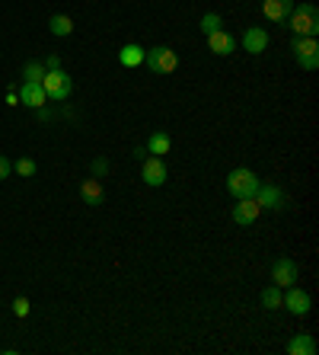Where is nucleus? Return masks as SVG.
<instances>
[{"mask_svg":"<svg viewBox=\"0 0 319 355\" xmlns=\"http://www.w3.org/2000/svg\"><path fill=\"white\" fill-rule=\"evenodd\" d=\"M287 23H291L294 36H316L319 32V10L313 7V3H300V7L291 10Z\"/></svg>","mask_w":319,"mask_h":355,"instance_id":"nucleus-1","label":"nucleus"},{"mask_svg":"<svg viewBox=\"0 0 319 355\" xmlns=\"http://www.w3.org/2000/svg\"><path fill=\"white\" fill-rule=\"evenodd\" d=\"M259 176H255L252 170H233L227 176V192L233 198H255V192H259Z\"/></svg>","mask_w":319,"mask_h":355,"instance_id":"nucleus-2","label":"nucleus"},{"mask_svg":"<svg viewBox=\"0 0 319 355\" xmlns=\"http://www.w3.org/2000/svg\"><path fill=\"white\" fill-rule=\"evenodd\" d=\"M291 51H294V58H297V65H300L303 71H316L319 67V42H316V36H297L291 42Z\"/></svg>","mask_w":319,"mask_h":355,"instance_id":"nucleus-3","label":"nucleus"},{"mask_svg":"<svg viewBox=\"0 0 319 355\" xmlns=\"http://www.w3.org/2000/svg\"><path fill=\"white\" fill-rule=\"evenodd\" d=\"M42 87H45V96L48 100H55V103H64V100H71V74L67 71H45V77H42Z\"/></svg>","mask_w":319,"mask_h":355,"instance_id":"nucleus-4","label":"nucleus"},{"mask_svg":"<svg viewBox=\"0 0 319 355\" xmlns=\"http://www.w3.org/2000/svg\"><path fill=\"white\" fill-rule=\"evenodd\" d=\"M144 61L156 74H173L176 67H179V55L166 45H156V48H150V51H144Z\"/></svg>","mask_w":319,"mask_h":355,"instance_id":"nucleus-5","label":"nucleus"},{"mask_svg":"<svg viewBox=\"0 0 319 355\" xmlns=\"http://www.w3.org/2000/svg\"><path fill=\"white\" fill-rule=\"evenodd\" d=\"M297 275H300V269H297V262H294L291 256L274 260V266H272V285H278V288H291L294 282H297Z\"/></svg>","mask_w":319,"mask_h":355,"instance_id":"nucleus-6","label":"nucleus"},{"mask_svg":"<svg viewBox=\"0 0 319 355\" xmlns=\"http://www.w3.org/2000/svg\"><path fill=\"white\" fill-rule=\"evenodd\" d=\"M141 176H144L147 186H163L169 170H166L163 157H144V167H141Z\"/></svg>","mask_w":319,"mask_h":355,"instance_id":"nucleus-7","label":"nucleus"},{"mask_svg":"<svg viewBox=\"0 0 319 355\" xmlns=\"http://www.w3.org/2000/svg\"><path fill=\"white\" fill-rule=\"evenodd\" d=\"M239 205H233V221H237L239 227H249L259 221V215H262V208H259V202L255 198H237Z\"/></svg>","mask_w":319,"mask_h":355,"instance_id":"nucleus-8","label":"nucleus"},{"mask_svg":"<svg viewBox=\"0 0 319 355\" xmlns=\"http://www.w3.org/2000/svg\"><path fill=\"white\" fill-rule=\"evenodd\" d=\"M281 304L291 310V314H297V317L310 314V295H307V291H300V288H294V285L287 288V295L281 298Z\"/></svg>","mask_w":319,"mask_h":355,"instance_id":"nucleus-9","label":"nucleus"},{"mask_svg":"<svg viewBox=\"0 0 319 355\" xmlns=\"http://www.w3.org/2000/svg\"><path fill=\"white\" fill-rule=\"evenodd\" d=\"M243 48H246L249 55H262L265 48H268V32L262 26H249L243 32Z\"/></svg>","mask_w":319,"mask_h":355,"instance_id":"nucleus-10","label":"nucleus"},{"mask_svg":"<svg viewBox=\"0 0 319 355\" xmlns=\"http://www.w3.org/2000/svg\"><path fill=\"white\" fill-rule=\"evenodd\" d=\"M255 202H259V208H272V211H281L284 208V192L278 186H259V192H255Z\"/></svg>","mask_w":319,"mask_h":355,"instance_id":"nucleus-11","label":"nucleus"},{"mask_svg":"<svg viewBox=\"0 0 319 355\" xmlns=\"http://www.w3.org/2000/svg\"><path fill=\"white\" fill-rule=\"evenodd\" d=\"M208 48L214 51V55H233V48H237V38L230 36V32H224V29H217V32H211L208 36Z\"/></svg>","mask_w":319,"mask_h":355,"instance_id":"nucleus-12","label":"nucleus"},{"mask_svg":"<svg viewBox=\"0 0 319 355\" xmlns=\"http://www.w3.org/2000/svg\"><path fill=\"white\" fill-rule=\"evenodd\" d=\"M19 100H23L29 109H42V106H45V100H48L45 87H42V84H29V80H26V84L19 87Z\"/></svg>","mask_w":319,"mask_h":355,"instance_id":"nucleus-13","label":"nucleus"},{"mask_svg":"<svg viewBox=\"0 0 319 355\" xmlns=\"http://www.w3.org/2000/svg\"><path fill=\"white\" fill-rule=\"evenodd\" d=\"M297 0H265L262 10H265V16L274 19V23H284V19L291 16V10Z\"/></svg>","mask_w":319,"mask_h":355,"instance_id":"nucleus-14","label":"nucleus"},{"mask_svg":"<svg viewBox=\"0 0 319 355\" xmlns=\"http://www.w3.org/2000/svg\"><path fill=\"white\" fill-rule=\"evenodd\" d=\"M169 148H173V141H169V135H166V131H154V135L147 138V154H154V157H163V154H169Z\"/></svg>","mask_w":319,"mask_h":355,"instance_id":"nucleus-15","label":"nucleus"},{"mask_svg":"<svg viewBox=\"0 0 319 355\" xmlns=\"http://www.w3.org/2000/svg\"><path fill=\"white\" fill-rule=\"evenodd\" d=\"M287 352L291 355H316V339L310 333H300V336H294L287 343Z\"/></svg>","mask_w":319,"mask_h":355,"instance_id":"nucleus-16","label":"nucleus"},{"mask_svg":"<svg viewBox=\"0 0 319 355\" xmlns=\"http://www.w3.org/2000/svg\"><path fill=\"white\" fill-rule=\"evenodd\" d=\"M119 61H121L125 67H137V65H144V48L131 42V45H125V48L119 51Z\"/></svg>","mask_w":319,"mask_h":355,"instance_id":"nucleus-17","label":"nucleus"},{"mask_svg":"<svg viewBox=\"0 0 319 355\" xmlns=\"http://www.w3.org/2000/svg\"><path fill=\"white\" fill-rule=\"evenodd\" d=\"M80 196H83V202H86V205H99V202H102V186H99V179H83Z\"/></svg>","mask_w":319,"mask_h":355,"instance_id":"nucleus-18","label":"nucleus"},{"mask_svg":"<svg viewBox=\"0 0 319 355\" xmlns=\"http://www.w3.org/2000/svg\"><path fill=\"white\" fill-rule=\"evenodd\" d=\"M48 29H51L55 36H71V32H73V19L64 16V13H58V16L48 19Z\"/></svg>","mask_w":319,"mask_h":355,"instance_id":"nucleus-19","label":"nucleus"},{"mask_svg":"<svg viewBox=\"0 0 319 355\" xmlns=\"http://www.w3.org/2000/svg\"><path fill=\"white\" fill-rule=\"evenodd\" d=\"M281 288H278V285H268V288L262 291V308L265 310H274V308H281Z\"/></svg>","mask_w":319,"mask_h":355,"instance_id":"nucleus-20","label":"nucleus"},{"mask_svg":"<svg viewBox=\"0 0 319 355\" xmlns=\"http://www.w3.org/2000/svg\"><path fill=\"white\" fill-rule=\"evenodd\" d=\"M198 29L204 32V36H211V32H217V29H224V19L217 16V13H204L198 23Z\"/></svg>","mask_w":319,"mask_h":355,"instance_id":"nucleus-21","label":"nucleus"},{"mask_svg":"<svg viewBox=\"0 0 319 355\" xmlns=\"http://www.w3.org/2000/svg\"><path fill=\"white\" fill-rule=\"evenodd\" d=\"M23 77H26L29 84H42V77H45V67H42V65H26Z\"/></svg>","mask_w":319,"mask_h":355,"instance_id":"nucleus-22","label":"nucleus"},{"mask_svg":"<svg viewBox=\"0 0 319 355\" xmlns=\"http://www.w3.org/2000/svg\"><path fill=\"white\" fill-rule=\"evenodd\" d=\"M13 170H16L19 176H36V160L23 157V160H16V163H13Z\"/></svg>","mask_w":319,"mask_h":355,"instance_id":"nucleus-23","label":"nucleus"},{"mask_svg":"<svg viewBox=\"0 0 319 355\" xmlns=\"http://www.w3.org/2000/svg\"><path fill=\"white\" fill-rule=\"evenodd\" d=\"M29 310H32V308H29L26 298H16V301H13V314H16V317H29Z\"/></svg>","mask_w":319,"mask_h":355,"instance_id":"nucleus-24","label":"nucleus"},{"mask_svg":"<svg viewBox=\"0 0 319 355\" xmlns=\"http://www.w3.org/2000/svg\"><path fill=\"white\" fill-rule=\"evenodd\" d=\"M106 170H109V163H106V160H93V173H96V179H99V176H106Z\"/></svg>","mask_w":319,"mask_h":355,"instance_id":"nucleus-25","label":"nucleus"},{"mask_svg":"<svg viewBox=\"0 0 319 355\" xmlns=\"http://www.w3.org/2000/svg\"><path fill=\"white\" fill-rule=\"evenodd\" d=\"M10 170H13V163H10L3 154H0V179H7L10 176Z\"/></svg>","mask_w":319,"mask_h":355,"instance_id":"nucleus-26","label":"nucleus"},{"mask_svg":"<svg viewBox=\"0 0 319 355\" xmlns=\"http://www.w3.org/2000/svg\"><path fill=\"white\" fill-rule=\"evenodd\" d=\"M58 67H61V58H58V55H48L45 71H58Z\"/></svg>","mask_w":319,"mask_h":355,"instance_id":"nucleus-27","label":"nucleus"}]
</instances>
